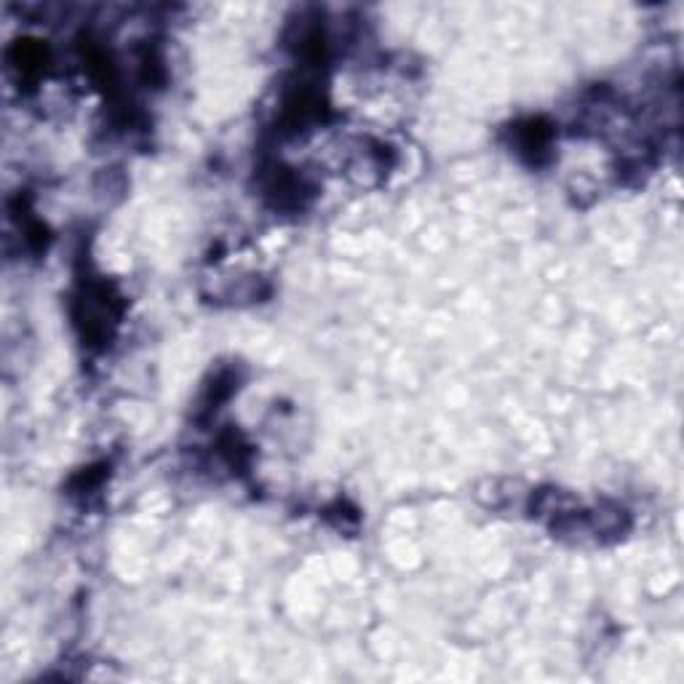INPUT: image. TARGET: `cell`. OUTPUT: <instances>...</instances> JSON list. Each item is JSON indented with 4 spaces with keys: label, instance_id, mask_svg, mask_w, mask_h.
Wrapping results in <instances>:
<instances>
[{
    "label": "cell",
    "instance_id": "cell-1",
    "mask_svg": "<svg viewBox=\"0 0 684 684\" xmlns=\"http://www.w3.org/2000/svg\"><path fill=\"white\" fill-rule=\"evenodd\" d=\"M513 137H516V153L530 155L532 163H540V155H546L551 150V126L540 118H532V121L519 123L513 129Z\"/></svg>",
    "mask_w": 684,
    "mask_h": 684
}]
</instances>
